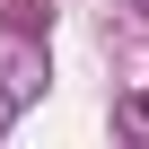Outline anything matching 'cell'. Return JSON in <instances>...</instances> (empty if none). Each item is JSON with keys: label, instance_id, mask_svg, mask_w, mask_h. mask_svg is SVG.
Here are the masks:
<instances>
[{"label": "cell", "instance_id": "cell-3", "mask_svg": "<svg viewBox=\"0 0 149 149\" xmlns=\"http://www.w3.org/2000/svg\"><path fill=\"white\" fill-rule=\"evenodd\" d=\"M18 105H26V97H18L9 79H0V132H9V123H18Z\"/></svg>", "mask_w": 149, "mask_h": 149}, {"label": "cell", "instance_id": "cell-4", "mask_svg": "<svg viewBox=\"0 0 149 149\" xmlns=\"http://www.w3.org/2000/svg\"><path fill=\"white\" fill-rule=\"evenodd\" d=\"M123 9H140V18H149V0H123Z\"/></svg>", "mask_w": 149, "mask_h": 149}, {"label": "cell", "instance_id": "cell-2", "mask_svg": "<svg viewBox=\"0 0 149 149\" xmlns=\"http://www.w3.org/2000/svg\"><path fill=\"white\" fill-rule=\"evenodd\" d=\"M9 26H18V35H44L53 9H44V0H9Z\"/></svg>", "mask_w": 149, "mask_h": 149}, {"label": "cell", "instance_id": "cell-1", "mask_svg": "<svg viewBox=\"0 0 149 149\" xmlns=\"http://www.w3.org/2000/svg\"><path fill=\"white\" fill-rule=\"evenodd\" d=\"M114 132H123V140H140V149H149V88H132V97H123V105H114Z\"/></svg>", "mask_w": 149, "mask_h": 149}]
</instances>
